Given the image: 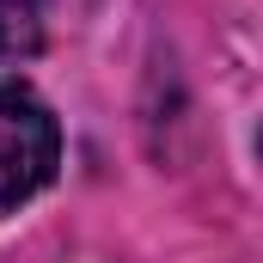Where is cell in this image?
Instances as JSON below:
<instances>
[{
    "instance_id": "cell-1",
    "label": "cell",
    "mask_w": 263,
    "mask_h": 263,
    "mask_svg": "<svg viewBox=\"0 0 263 263\" xmlns=\"http://www.w3.org/2000/svg\"><path fill=\"white\" fill-rule=\"evenodd\" d=\"M55 159H62V129L49 104L31 86L0 80V208H18L25 196H37L55 178Z\"/></svg>"
},
{
    "instance_id": "cell-2",
    "label": "cell",
    "mask_w": 263,
    "mask_h": 263,
    "mask_svg": "<svg viewBox=\"0 0 263 263\" xmlns=\"http://www.w3.org/2000/svg\"><path fill=\"white\" fill-rule=\"evenodd\" d=\"M43 49V0H0V62Z\"/></svg>"
}]
</instances>
